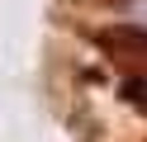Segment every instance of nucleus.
<instances>
[{
    "instance_id": "nucleus-1",
    "label": "nucleus",
    "mask_w": 147,
    "mask_h": 142,
    "mask_svg": "<svg viewBox=\"0 0 147 142\" xmlns=\"http://www.w3.org/2000/svg\"><path fill=\"white\" fill-rule=\"evenodd\" d=\"M128 19H133V24L147 33V0H133V5H128Z\"/></svg>"
}]
</instances>
